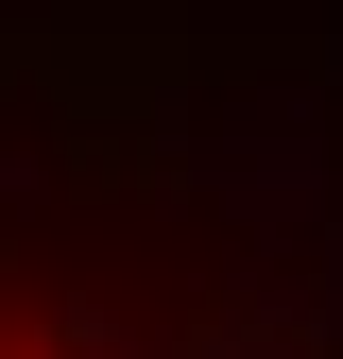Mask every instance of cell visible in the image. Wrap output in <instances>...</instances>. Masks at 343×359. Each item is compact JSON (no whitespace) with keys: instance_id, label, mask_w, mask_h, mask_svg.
<instances>
[{"instance_id":"obj_1","label":"cell","mask_w":343,"mask_h":359,"mask_svg":"<svg viewBox=\"0 0 343 359\" xmlns=\"http://www.w3.org/2000/svg\"><path fill=\"white\" fill-rule=\"evenodd\" d=\"M275 274H120L69 240V154H0V359H292Z\"/></svg>"}]
</instances>
